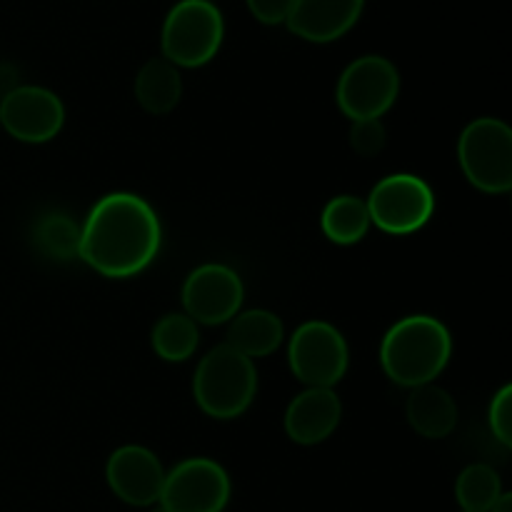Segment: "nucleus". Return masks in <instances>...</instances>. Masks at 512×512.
<instances>
[{
    "mask_svg": "<svg viewBox=\"0 0 512 512\" xmlns=\"http://www.w3.org/2000/svg\"><path fill=\"white\" fill-rule=\"evenodd\" d=\"M285 328L283 320L263 308L245 310L230 320L228 340L225 343L238 350L245 358H265L283 345Z\"/></svg>",
    "mask_w": 512,
    "mask_h": 512,
    "instance_id": "16",
    "label": "nucleus"
},
{
    "mask_svg": "<svg viewBox=\"0 0 512 512\" xmlns=\"http://www.w3.org/2000/svg\"><path fill=\"white\" fill-rule=\"evenodd\" d=\"M343 405L333 388H305L285 410V433L298 445H320L338 430Z\"/></svg>",
    "mask_w": 512,
    "mask_h": 512,
    "instance_id": "13",
    "label": "nucleus"
},
{
    "mask_svg": "<svg viewBox=\"0 0 512 512\" xmlns=\"http://www.w3.org/2000/svg\"><path fill=\"white\" fill-rule=\"evenodd\" d=\"M160 240L158 215L140 195L110 193L80 225L78 258L105 278H133L153 263Z\"/></svg>",
    "mask_w": 512,
    "mask_h": 512,
    "instance_id": "1",
    "label": "nucleus"
},
{
    "mask_svg": "<svg viewBox=\"0 0 512 512\" xmlns=\"http://www.w3.org/2000/svg\"><path fill=\"white\" fill-rule=\"evenodd\" d=\"M255 20L263 25H285L295 0H245Z\"/></svg>",
    "mask_w": 512,
    "mask_h": 512,
    "instance_id": "24",
    "label": "nucleus"
},
{
    "mask_svg": "<svg viewBox=\"0 0 512 512\" xmlns=\"http://www.w3.org/2000/svg\"><path fill=\"white\" fill-rule=\"evenodd\" d=\"M35 245L40 248V253L53 260L78 258L80 225L63 213L45 215L35 225Z\"/></svg>",
    "mask_w": 512,
    "mask_h": 512,
    "instance_id": "21",
    "label": "nucleus"
},
{
    "mask_svg": "<svg viewBox=\"0 0 512 512\" xmlns=\"http://www.w3.org/2000/svg\"><path fill=\"white\" fill-rule=\"evenodd\" d=\"M63 123L60 98L40 85H18L0 100V125L20 143H48L63 130Z\"/></svg>",
    "mask_w": 512,
    "mask_h": 512,
    "instance_id": "10",
    "label": "nucleus"
},
{
    "mask_svg": "<svg viewBox=\"0 0 512 512\" xmlns=\"http://www.w3.org/2000/svg\"><path fill=\"white\" fill-rule=\"evenodd\" d=\"M488 512H512V495L510 493H503L498 500H495V505L490 508Z\"/></svg>",
    "mask_w": 512,
    "mask_h": 512,
    "instance_id": "25",
    "label": "nucleus"
},
{
    "mask_svg": "<svg viewBox=\"0 0 512 512\" xmlns=\"http://www.w3.org/2000/svg\"><path fill=\"white\" fill-rule=\"evenodd\" d=\"M243 280L233 268L205 263L188 275L183 285V308L193 323L223 325L240 313Z\"/></svg>",
    "mask_w": 512,
    "mask_h": 512,
    "instance_id": "11",
    "label": "nucleus"
},
{
    "mask_svg": "<svg viewBox=\"0 0 512 512\" xmlns=\"http://www.w3.org/2000/svg\"><path fill=\"white\" fill-rule=\"evenodd\" d=\"M198 340V323H193L185 313L163 315L150 333L155 355L165 363H185L188 358H193V353L198 350Z\"/></svg>",
    "mask_w": 512,
    "mask_h": 512,
    "instance_id": "19",
    "label": "nucleus"
},
{
    "mask_svg": "<svg viewBox=\"0 0 512 512\" xmlns=\"http://www.w3.org/2000/svg\"><path fill=\"white\" fill-rule=\"evenodd\" d=\"M453 358V335L433 315H408L385 333L380 365L400 388L435 383Z\"/></svg>",
    "mask_w": 512,
    "mask_h": 512,
    "instance_id": "2",
    "label": "nucleus"
},
{
    "mask_svg": "<svg viewBox=\"0 0 512 512\" xmlns=\"http://www.w3.org/2000/svg\"><path fill=\"white\" fill-rule=\"evenodd\" d=\"M150 512H168V510H165L163 505H153V510H150Z\"/></svg>",
    "mask_w": 512,
    "mask_h": 512,
    "instance_id": "26",
    "label": "nucleus"
},
{
    "mask_svg": "<svg viewBox=\"0 0 512 512\" xmlns=\"http://www.w3.org/2000/svg\"><path fill=\"white\" fill-rule=\"evenodd\" d=\"M350 350L343 333L325 320H308L288 343V365L308 388H335L348 373Z\"/></svg>",
    "mask_w": 512,
    "mask_h": 512,
    "instance_id": "7",
    "label": "nucleus"
},
{
    "mask_svg": "<svg viewBox=\"0 0 512 512\" xmlns=\"http://www.w3.org/2000/svg\"><path fill=\"white\" fill-rule=\"evenodd\" d=\"M135 98L150 115H165L183 98L180 70L165 58H150L135 78Z\"/></svg>",
    "mask_w": 512,
    "mask_h": 512,
    "instance_id": "17",
    "label": "nucleus"
},
{
    "mask_svg": "<svg viewBox=\"0 0 512 512\" xmlns=\"http://www.w3.org/2000/svg\"><path fill=\"white\" fill-rule=\"evenodd\" d=\"M320 228L325 238L335 245L360 243L370 230L368 205L358 195H338L323 208Z\"/></svg>",
    "mask_w": 512,
    "mask_h": 512,
    "instance_id": "18",
    "label": "nucleus"
},
{
    "mask_svg": "<svg viewBox=\"0 0 512 512\" xmlns=\"http://www.w3.org/2000/svg\"><path fill=\"white\" fill-rule=\"evenodd\" d=\"M258 393V370L253 360L228 343L215 345L198 363L193 395L198 408L215 420H235L253 405Z\"/></svg>",
    "mask_w": 512,
    "mask_h": 512,
    "instance_id": "3",
    "label": "nucleus"
},
{
    "mask_svg": "<svg viewBox=\"0 0 512 512\" xmlns=\"http://www.w3.org/2000/svg\"><path fill=\"white\" fill-rule=\"evenodd\" d=\"M400 73L383 55H363L340 73L335 100L350 120H380L395 105Z\"/></svg>",
    "mask_w": 512,
    "mask_h": 512,
    "instance_id": "8",
    "label": "nucleus"
},
{
    "mask_svg": "<svg viewBox=\"0 0 512 512\" xmlns=\"http://www.w3.org/2000/svg\"><path fill=\"white\" fill-rule=\"evenodd\" d=\"M405 418L420 438L443 440L458 425V405L448 390L428 383L410 390V398L405 403Z\"/></svg>",
    "mask_w": 512,
    "mask_h": 512,
    "instance_id": "15",
    "label": "nucleus"
},
{
    "mask_svg": "<svg viewBox=\"0 0 512 512\" xmlns=\"http://www.w3.org/2000/svg\"><path fill=\"white\" fill-rule=\"evenodd\" d=\"M105 483L125 505L153 508L160 503L165 470L153 450L143 445H123L105 463Z\"/></svg>",
    "mask_w": 512,
    "mask_h": 512,
    "instance_id": "12",
    "label": "nucleus"
},
{
    "mask_svg": "<svg viewBox=\"0 0 512 512\" xmlns=\"http://www.w3.org/2000/svg\"><path fill=\"white\" fill-rule=\"evenodd\" d=\"M458 160L465 180L483 193L512 188V130L498 118H478L460 133Z\"/></svg>",
    "mask_w": 512,
    "mask_h": 512,
    "instance_id": "5",
    "label": "nucleus"
},
{
    "mask_svg": "<svg viewBox=\"0 0 512 512\" xmlns=\"http://www.w3.org/2000/svg\"><path fill=\"white\" fill-rule=\"evenodd\" d=\"M488 423L493 435L498 438V443H503L505 448L512 445V388L505 385L495 393L493 403L488 410Z\"/></svg>",
    "mask_w": 512,
    "mask_h": 512,
    "instance_id": "23",
    "label": "nucleus"
},
{
    "mask_svg": "<svg viewBox=\"0 0 512 512\" xmlns=\"http://www.w3.org/2000/svg\"><path fill=\"white\" fill-rule=\"evenodd\" d=\"M503 495L500 475L490 465H468L455 480V498L463 512H488Z\"/></svg>",
    "mask_w": 512,
    "mask_h": 512,
    "instance_id": "20",
    "label": "nucleus"
},
{
    "mask_svg": "<svg viewBox=\"0 0 512 512\" xmlns=\"http://www.w3.org/2000/svg\"><path fill=\"white\" fill-rule=\"evenodd\" d=\"M370 225L388 235H410L430 223L435 213V193L413 173L385 175L373 185L368 200Z\"/></svg>",
    "mask_w": 512,
    "mask_h": 512,
    "instance_id": "6",
    "label": "nucleus"
},
{
    "mask_svg": "<svg viewBox=\"0 0 512 512\" xmlns=\"http://www.w3.org/2000/svg\"><path fill=\"white\" fill-rule=\"evenodd\" d=\"M208 3H213V0H208Z\"/></svg>",
    "mask_w": 512,
    "mask_h": 512,
    "instance_id": "27",
    "label": "nucleus"
},
{
    "mask_svg": "<svg viewBox=\"0 0 512 512\" xmlns=\"http://www.w3.org/2000/svg\"><path fill=\"white\" fill-rule=\"evenodd\" d=\"M385 138H388V133H385V125L380 120H353L350 148L360 158H375L385 148Z\"/></svg>",
    "mask_w": 512,
    "mask_h": 512,
    "instance_id": "22",
    "label": "nucleus"
},
{
    "mask_svg": "<svg viewBox=\"0 0 512 512\" xmlns=\"http://www.w3.org/2000/svg\"><path fill=\"white\" fill-rule=\"evenodd\" d=\"M223 38L225 20L215 3L180 0L165 15L160 48L175 68H200L218 55Z\"/></svg>",
    "mask_w": 512,
    "mask_h": 512,
    "instance_id": "4",
    "label": "nucleus"
},
{
    "mask_svg": "<svg viewBox=\"0 0 512 512\" xmlns=\"http://www.w3.org/2000/svg\"><path fill=\"white\" fill-rule=\"evenodd\" d=\"M365 0H295L288 30L308 43H333L355 28Z\"/></svg>",
    "mask_w": 512,
    "mask_h": 512,
    "instance_id": "14",
    "label": "nucleus"
},
{
    "mask_svg": "<svg viewBox=\"0 0 512 512\" xmlns=\"http://www.w3.org/2000/svg\"><path fill=\"white\" fill-rule=\"evenodd\" d=\"M228 473L210 458H188L165 473L160 503L168 512H223L230 503Z\"/></svg>",
    "mask_w": 512,
    "mask_h": 512,
    "instance_id": "9",
    "label": "nucleus"
}]
</instances>
